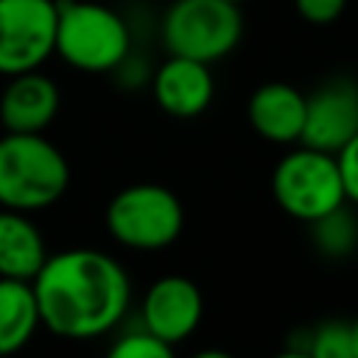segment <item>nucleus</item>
<instances>
[{"instance_id":"obj_1","label":"nucleus","mask_w":358,"mask_h":358,"mask_svg":"<svg viewBox=\"0 0 358 358\" xmlns=\"http://www.w3.org/2000/svg\"><path fill=\"white\" fill-rule=\"evenodd\" d=\"M31 288L39 324L70 341L106 336L123 322L131 302L126 268L112 255L90 246L48 255Z\"/></svg>"},{"instance_id":"obj_4","label":"nucleus","mask_w":358,"mask_h":358,"mask_svg":"<svg viewBox=\"0 0 358 358\" xmlns=\"http://www.w3.org/2000/svg\"><path fill=\"white\" fill-rule=\"evenodd\" d=\"M246 20L241 6L227 0H168L159 20V42L168 56L204 64L227 59L243 39Z\"/></svg>"},{"instance_id":"obj_7","label":"nucleus","mask_w":358,"mask_h":358,"mask_svg":"<svg viewBox=\"0 0 358 358\" xmlns=\"http://www.w3.org/2000/svg\"><path fill=\"white\" fill-rule=\"evenodd\" d=\"M56 0H0V76L39 70L56 45Z\"/></svg>"},{"instance_id":"obj_12","label":"nucleus","mask_w":358,"mask_h":358,"mask_svg":"<svg viewBox=\"0 0 358 358\" xmlns=\"http://www.w3.org/2000/svg\"><path fill=\"white\" fill-rule=\"evenodd\" d=\"M246 117L263 140L296 145L305 123V92L285 81H266L249 95Z\"/></svg>"},{"instance_id":"obj_10","label":"nucleus","mask_w":358,"mask_h":358,"mask_svg":"<svg viewBox=\"0 0 358 358\" xmlns=\"http://www.w3.org/2000/svg\"><path fill=\"white\" fill-rule=\"evenodd\" d=\"M148 84L157 106L179 120H190L207 112L215 95V78L210 64L185 56H168L151 73Z\"/></svg>"},{"instance_id":"obj_21","label":"nucleus","mask_w":358,"mask_h":358,"mask_svg":"<svg viewBox=\"0 0 358 358\" xmlns=\"http://www.w3.org/2000/svg\"><path fill=\"white\" fill-rule=\"evenodd\" d=\"M190 358H235V355H229V352H224V350L210 347V350H199V352H196V355H190Z\"/></svg>"},{"instance_id":"obj_23","label":"nucleus","mask_w":358,"mask_h":358,"mask_svg":"<svg viewBox=\"0 0 358 358\" xmlns=\"http://www.w3.org/2000/svg\"><path fill=\"white\" fill-rule=\"evenodd\" d=\"M350 330H352V352H355V358H358V319L350 322Z\"/></svg>"},{"instance_id":"obj_24","label":"nucleus","mask_w":358,"mask_h":358,"mask_svg":"<svg viewBox=\"0 0 358 358\" xmlns=\"http://www.w3.org/2000/svg\"><path fill=\"white\" fill-rule=\"evenodd\" d=\"M227 3H235V6H243V3H249V0H227Z\"/></svg>"},{"instance_id":"obj_20","label":"nucleus","mask_w":358,"mask_h":358,"mask_svg":"<svg viewBox=\"0 0 358 358\" xmlns=\"http://www.w3.org/2000/svg\"><path fill=\"white\" fill-rule=\"evenodd\" d=\"M112 76H117L123 87H143V84H148V81H151L148 62H145L140 53H134V48H131V50H129V56H126V59L112 70Z\"/></svg>"},{"instance_id":"obj_8","label":"nucleus","mask_w":358,"mask_h":358,"mask_svg":"<svg viewBox=\"0 0 358 358\" xmlns=\"http://www.w3.org/2000/svg\"><path fill=\"white\" fill-rule=\"evenodd\" d=\"M358 134V81L350 76L324 78L305 95L302 145L338 154Z\"/></svg>"},{"instance_id":"obj_11","label":"nucleus","mask_w":358,"mask_h":358,"mask_svg":"<svg viewBox=\"0 0 358 358\" xmlns=\"http://www.w3.org/2000/svg\"><path fill=\"white\" fill-rule=\"evenodd\" d=\"M62 106L59 84L42 70L8 76L0 92V123L6 131L39 134L45 131Z\"/></svg>"},{"instance_id":"obj_22","label":"nucleus","mask_w":358,"mask_h":358,"mask_svg":"<svg viewBox=\"0 0 358 358\" xmlns=\"http://www.w3.org/2000/svg\"><path fill=\"white\" fill-rule=\"evenodd\" d=\"M271 358H310L305 350H294V347H288V350H282V352H277V355H271Z\"/></svg>"},{"instance_id":"obj_5","label":"nucleus","mask_w":358,"mask_h":358,"mask_svg":"<svg viewBox=\"0 0 358 358\" xmlns=\"http://www.w3.org/2000/svg\"><path fill=\"white\" fill-rule=\"evenodd\" d=\"M185 227V210L173 190L157 182H137L117 190L106 204L109 235L134 252L168 249Z\"/></svg>"},{"instance_id":"obj_6","label":"nucleus","mask_w":358,"mask_h":358,"mask_svg":"<svg viewBox=\"0 0 358 358\" xmlns=\"http://www.w3.org/2000/svg\"><path fill=\"white\" fill-rule=\"evenodd\" d=\"M274 201L296 221H316L336 207L347 204L336 154L296 143L271 173Z\"/></svg>"},{"instance_id":"obj_19","label":"nucleus","mask_w":358,"mask_h":358,"mask_svg":"<svg viewBox=\"0 0 358 358\" xmlns=\"http://www.w3.org/2000/svg\"><path fill=\"white\" fill-rule=\"evenodd\" d=\"M336 162H338V171H341L347 201L358 204V134L336 154Z\"/></svg>"},{"instance_id":"obj_16","label":"nucleus","mask_w":358,"mask_h":358,"mask_svg":"<svg viewBox=\"0 0 358 358\" xmlns=\"http://www.w3.org/2000/svg\"><path fill=\"white\" fill-rule=\"evenodd\" d=\"M302 350H305L310 358H355L350 322L330 319V322L316 324V327L308 333V341L302 344Z\"/></svg>"},{"instance_id":"obj_14","label":"nucleus","mask_w":358,"mask_h":358,"mask_svg":"<svg viewBox=\"0 0 358 358\" xmlns=\"http://www.w3.org/2000/svg\"><path fill=\"white\" fill-rule=\"evenodd\" d=\"M39 327L31 282L0 277V358L20 352Z\"/></svg>"},{"instance_id":"obj_15","label":"nucleus","mask_w":358,"mask_h":358,"mask_svg":"<svg viewBox=\"0 0 358 358\" xmlns=\"http://www.w3.org/2000/svg\"><path fill=\"white\" fill-rule=\"evenodd\" d=\"M310 235L322 255L347 257L358 246V218L347 210V204H341L333 213L310 221Z\"/></svg>"},{"instance_id":"obj_17","label":"nucleus","mask_w":358,"mask_h":358,"mask_svg":"<svg viewBox=\"0 0 358 358\" xmlns=\"http://www.w3.org/2000/svg\"><path fill=\"white\" fill-rule=\"evenodd\" d=\"M103 358H176V355H173V344L140 327V330H131L115 338Z\"/></svg>"},{"instance_id":"obj_9","label":"nucleus","mask_w":358,"mask_h":358,"mask_svg":"<svg viewBox=\"0 0 358 358\" xmlns=\"http://www.w3.org/2000/svg\"><path fill=\"white\" fill-rule=\"evenodd\" d=\"M204 316V296L199 285L182 274H165L148 285L140 302L143 330L151 336L179 344L196 333Z\"/></svg>"},{"instance_id":"obj_18","label":"nucleus","mask_w":358,"mask_h":358,"mask_svg":"<svg viewBox=\"0 0 358 358\" xmlns=\"http://www.w3.org/2000/svg\"><path fill=\"white\" fill-rule=\"evenodd\" d=\"M294 8L308 25H330L344 14L347 0H294Z\"/></svg>"},{"instance_id":"obj_13","label":"nucleus","mask_w":358,"mask_h":358,"mask_svg":"<svg viewBox=\"0 0 358 358\" xmlns=\"http://www.w3.org/2000/svg\"><path fill=\"white\" fill-rule=\"evenodd\" d=\"M45 257V238L28 213L0 207V277L31 282Z\"/></svg>"},{"instance_id":"obj_3","label":"nucleus","mask_w":358,"mask_h":358,"mask_svg":"<svg viewBox=\"0 0 358 358\" xmlns=\"http://www.w3.org/2000/svg\"><path fill=\"white\" fill-rule=\"evenodd\" d=\"M67 185V157L42 131H6L0 137V207L31 215L53 207Z\"/></svg>"},{"instance_id":"obj_2","label":"nucleus","mask_w":358,"mask_h":358,"mask_svg":"<svg viewBox=\"0 0 358 358\" xmlns=\"http://www.w3.org/2000/svg\"><path fill=\"white\" fill-rule=\"evenodd\" d=\"M53 56L81 73H112L134 48L129 20L106 3L56 0Z\"/></svg>"}]
</instances>
